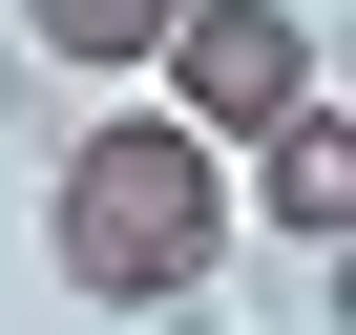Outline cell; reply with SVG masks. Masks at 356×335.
Masks as SVG:
<instances>
[{"label":"cell","mask_w":356,"mask_h":335,"mask_svg":"<svg viewBox=\"0 0 356 335\" xmlns=\"http://www.w3.org/2000/svg\"><path fill=\"white\" fill-rule=\"evenodd\" d=\"M42 272L84 314H189L231 272V168L168 126V105H84L63 168H42Z\"/></svg>","instance_id":"obj_1"},{"label":"cell","mask_w":356,"mask_h":335,"mask_svg":"<svg viewBox=\"0 0 356 335\" xmlns=\"http://www.w3.org/2000/svg\"><path fill=\"white\" fill-rule=\"evenodd\" d=\"M147 105L189 126L210 168H231V147H273L293 105H335V63H314V22H293V0H168V42H147Z\"/></svg>","instance_id":"obj_2"},{"label":"cell","mask_w":356,"mask_h":335,"mask_svg":"<svg viewBox=\"0 0 356 335\" xmlns=\"http://www.w3.org/2000/svg\"><path fill=\"white\" fill-rule=\"evenodd\" d=\"M231 210H252L273 252H335V231H356V126H335V105H293L273 147H231Z\"/></svg>","instance_id":"obj_3"},{"label":"cell","mask_w":356,"mask_h":335,"mask_svg":"<svg viewBox=\"0 0 356 335\" xmlns=\"http://www.w3.org/2000/svg\"><path fill=\"white\" fill-rule=\"evenodd\" d=\"M22 42H42L63 84H147V42H168V0H22Z\"/></svg>","instance_id":"obj_4"}]
</instances>
